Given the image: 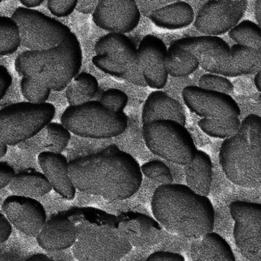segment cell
Returning <instances> with one entry per match:
<instances>
[{
  "label": "cell",
  "instance_id": "cell-4",
  "mask_svg": "<svg viewBox=\"0 0 261 261\" xmlns=\"http://www.w3.org/2000/svg\"><path fill=\"white\" fill-rule=\"evenodd\" d=\"M83 54L77 36L71 33L63 44L44 51L27 50L15 60L16 71L22 77L61 92L80 74Z\"/></svg>",
  "mask_w": 261,
  "mask_h": 261
},
{
  "label": "cell",
  "instance_id": "cell-32",
  "mask_svg": "<svg viewBox=\"0 0 261 261\" xmlns=\"http://www.w3.org/2000/svg\"><path fill=\"white\" fill-rule=\"evenodd\" d=\"M228 35L237 45L261 50V28L252 21L246 19L240 22Z\"/></svg>",
  "mask_w": 261,
  "mask_h": 261
},
{
  "label": "cell",
  "instance_id": "cell-28",
  "mask_svg": "<svg viewBox=\"0 0 261 261\" xmlns=\"http://www.w3.org/2000/svg\"><path fill=\"white\" fill-rule=\"evenodd\" d=\"M98 90L97 79L87 72H81L67 86L65 97L70 107H76L92 101Z\"/></svg>",
  "mask_w": 261,
  "mask_h": 261
},
{
  "label": "cell",
  "instance_id": "cell-31",
  "mask_svg": "<svg viewBox=\"0 0 261 261\" xmlns=\"http://www.w3.org/2000/svg\"><path fill=\"white\" fill-rule=\"evenodd\" d=\"M21 44L20 31L12 18L0 17V56L14 54Z\"/></svg>",
  "mask_w": 261,
  "mask_h": 261
},
{
  "label": "cell",
  "instance_id": "cell-45",
  "mask_svg": "<svg viewBox=\"0 0 261 261\" xmlns=\"http://www.w3.org/2000/svg\"><path fill=\"white\" fill-rule=\"evenodd\" d=\"M43 2H44V0H20V3L24 6V7L28 8V9L41 6Z\"/></svg>",
  "mask_w": 261,
  "mask_h": 261
},
{
  "label": "cell",
  "instance_id": "cell-6",
  "mask_svg": "<svg viewBox=\"0 0 261 261\" xmlns=\"http://www.w3.org/2000/svg\"><path fill=\"white\" fill-rule=\"evenodd\" d=\"M60 120L71 134L96 140L119 136L128 126L127 115L124 112H113L97 100L69 107Z\"/></svg>",
  "mask_w": 261,
  "mask_h": 261
},
{
  "label": "cell",
  "instance_id": "cell-16",
  "mask_svg": "<svg viewBox=\"0 0 261 261\" xmlns=\"http://www.w3.org/2000/svg\"><path fill=\"white\" fill-rule=\"evenodd\" d=\"M117 218L119 233L133 247L147 248L163 240V227L157 220L146 214L125 212Z\"/></svg>",
  "mask_w": 261,
  "mask_h": 261
},
{
  "label": "cell",
  "instance_id": "cell-35",
  "mask_svg": "<svg viewBox=\"0 0 261 261\" xmlns=\"http://www.w3.org/2000/svg\"><path fill=\"white\" fill-rule=\"evenodd\" d=\"M20 88L22 95L33 104H45L51 92L50 88L27 77H22Z\"/></svg>",
  "mask_w": 261,
  "mask_h": 261
},
{
  "label": "cell",
  "instance_id": "cell-11",
  "mask_svg": "<svg viewBox=\"0 0 261 261\" xmlns=\"http://www.w3.org/2000/svg\"><path fill=\"white\" fill-rule=\"evenodd\" d=\"M248 6L246 0H212L202 6L194 21V27L206 36L229 33L243 18Z\"/></svg>",
  "mask_w": 261,
  "mask_h": 261
},
{
  "label": "cell",
  "instance_id": "cell-17",
  "mask_svg": "<svg viewBox=\"0 0 261 261\" xmlns=\"http://www.w3.org/2000/svg\"><path fill=\"white\" fill-rule=\"evenodd\" d=\"M76 225L65 214H55L48 220L36 238L42 249L60 252L72 247L77 240Z\"/></svg>",
  "mask_w": 261,
  "mask_h": 261
},
{
  "label": "cell",
  "instance_id": "cell-44",
  "mask_svg": "<svg viewBox=\"0 0 261 261\" xmlns=\"http://www.w3.org/2000/svg\"><path fill=\"white\" fill-rule=\"evenodd\" d=\"M99 1L96 0H81L79 1L77 3V12L84 13V14H91L95 12L96 8L98 6Z\"/></svg>",
  "mask_w": 261,
  "mask_h": 261
},
{
  "label": "cell",
  "instance_id": "cell-12",
  "mask_svg": "<svg viewBox=\"0 0 261 261\" xmlns=\"http://www.w3.org/2000/svg\"><path fill=\"white\" fill-rule=\"evenodd\" d=\"M182 97L188 109L203 119H234L241 115L239 105L228 94L190 86L183 89Z\"/></svg>",
  "mask_w": 261,
  "mask_h": 261
},
{
  "label": "cell",
  "instance_id": "cell-49",
  "mask_svg": "<svg viewBox=\"0 0 261 261\" xmlns=\"http://www.w3.org/2000/svg\"><path fill=\"white\" fill-rule=\"evenodd\" d=\"M7 150H8V146L6 145V143L0 141V158L1 159L6 156Z\"/></svg>",
  "mask_w": 261,
  "mask_h": 261
},
{
  "label": "cell",
  "instance_id": "cell-39",
  "mask_svg": "<svg viewBox=\"0 0 261 261\" xmlns=\"http://www.w3.org/2000/svg\"><path fill=\"white\" fill-rule=\"evenodd\" d=\"M77 3V0H48L47 7L53 15L64 18L71 15Z\"/></svg>",
  "mask_w": 261,
  "mask_h": 261
},
{
  "label": "cell",
  "instance_id": "cell-19",
  "mask_svg": "<svg viewBox=\"0 0 261 261\" xmlns=\"http://www.w3.org/2000/svg\"><path fill=\"white\" fill-rule=\"evenodd\" d=\"M143 125L157 120H172L186 126L187 117L182 105L166 92L155 91L146 98L142 110Z\"/></svg>",
  "mask_w": 261,
  "mask_h": 261
},
{
  "label": "cell",
  "instance_id": "cell-23",
  "mask_svg": "<svg viewBox=\"0 0 261 261\" xmlns=\"http://www.w3.org/2000/svg\"><path fill=\"white\" fill-rule=\"evenodd\" d=\"M194 11L190 4L177 1L158 8L151 12L150 18L156 27L166 30H179L194 21Z\"/></svg>",
  "mask_w": 261,
  "mask_h": 261
},
{
  "label": "cell",
  "instance_id": "cell-36",
  "mask_svg": "<svg viewBox=\"0 0 261 261\" xmlns=\"http://www.w3.org/2000/svg\"><path fill=\"white\" fill-rule=\"evenodd\" d=\"M141 171L146 178L161 186L173 184V178L169 167L160 161H151L141 166Z\"/></svg>",
  "mask_w": 261,
  "mask_h": 261
},
{
  "label": "cell",
  "instance_id": "cell-20",
  "mask_svg": "<svg viewBox=\"0 0 261 261\" xmlns=\"http://www.w3.org/2000/svg\"><path fill=\"white\" fill-rule=\"evenodd\" d=\"M70 140L71 133L62 124L51 122L39 134L18 146L22 150L33 153L44 151L61 153L68 146Z\"/></svg>",
  "mask_w": 261,
  "mask_h": 261
},
{
  "label": "cell",
  "instance_id": "cell-30",
  "mask_svg": "<svg viewBox=\"0 0 261 261\" xmlns=\"http://www.w3.org/2000/svg\"><path fill=\"white\" fill-rule=\"evenodd\" d=\"M199 127L208 136L226 140L235 136L241 128L239 118L229 119H202L198 122Z\"/></svg>",
  "mask_w": 261,
  "mask_h": 261
},
{
  "label": "cell",
  "instance_id": "cell-42",
  "mask_svg": "<svg viewBox=\"0 0 261 261\" xmlns=\"http://www.w3.org/2000/svg\"><path fill=\"white\" fill-rule=\"evenodd\" d=\"M12 83V75L4 65H0V99L5 97Z\"/></svg>",
  "mask_w": 261,
  "mask_h": 261
},
{
  "label": "cell",
  "instance_id": "cell-8",
  "mask_svg": "<svg viewBox=\"0 0 261 261\" xmlns=\"http://www.w3.org/2000/svg\"><path fill=\"white\" fill-rule=\"evenodd\" d=\"M50 103L19 102L0 110V141L13 146L27 142L47 126L55 115Z\"/></svg>",
  "mask_w": 261,
  "mask_h": 261
},
{
  "label": "cell",
  "instance_id": "cell-3",
  "mask_svg": "<svg viewBox=\"0 0 261 261\" xmlns=\"http://www.w3.org/2000/svg\"><path fill=\"white\" fill-rule=\"evenodd\" d=\"M77 227L72 253L77 261H119L133 246L119 231L118 218L95 207H75L65 212Z\"/></svg>",
  "mask_w": 261,
  "mask_h": 261
},
{
  "label": "cell",
  "instance_id": "cell-10",
  "mask_svg": "<svg viewBox=\"0 0 261 261\" xmlns=\"http://www.w3.org/2000/svg\"><path fill=\"white\" fill-rule=\"evenodd\" d=\"M12 18L20 31L21 44L33 51L54 49L71 34L68 27L37 10L18 7Z\"/></svg>",
  "mask_w": 261,
  "mask_h": 261
},
{
  "label": "cell",
  "instance_id": "cell-48",
  "mask_svg": "<svg viewBox=\"0 0 261 261\" xmlns=\"http://www.w3.org/2000/svg\"><path fill=\"white\" fill-rule=\"evenodd\" d=\"M254 84H255L256 88L261 94V70L254 77Z\"/></svg>",
  "mask_w": 261,
  "mask_h": 261
},
{
  "label": "cell",
  "instance_id": "cell-14",
  "mask_svg": "<svg viewBox=\"0 0 261 261\" xmlns=\"http://www.w3.org/2000/svg\"><path fill=\"white\" fill-rule=\"evenodd\" d=\"M1 210L12 226L29 237H38L47 221L44 206L32 198L9 196L4 200Z\"/></svg>",
  "mask_w": 261,
  "mask_h": 261
},
{
  "label": "cell",
  "instance_id": "cell-41",
  "mask_svg": "<svg viewBox=\"0 0 261 261\" xmlns=\"http://www.w3.org/2000/svg\"><path fill=\"white\" fill-rule=\"evenodd\" d=\"M146 261H185V258L176 252H156L151 253Z\"/></svg>",
  "mask_w": 261,
  "mask_h": 261
},
{
  "label": "cell",
  "instance_id": "cell-47",
  "mask_svg": "<svg viewBox=\"0 0 261 261\" xmlns=\"http://www.w3.org/2000/svg\"><path fill=\"white\" fill-rule=\"evenodd\" d=\"M254 15H255L256 20L258 22V27L261 28V0L255 1Z\"/></svg>",
  "mask_w": 261,
  "mask_h": 261
},
{
  "label": "cell",
  "instance_id": "cell-24",
  "mask_svg": "<svg viewBox=\"0 0 261 261\" xmlns=\"http://www.w3.org/2000/svg\"><path fill=\"white\" fill-rule=\"evenodd\" d=\"M187 186L199 195L207 197L213 182V164L210 156L198 150L194 160L185 166Z\"/></svg>",
  "mask_w": 261,
  "mask_h": 261
},
{
  "label": "cell",
  "instance_id": "cell-13",
  "mask_svg": "<svg viewBox=\"0 0 261 261\" xmlns=\"http://www.w3.org/2000/svg\"><path fill=\"white\" fill-rule=\"evenodd\" d=\"M140 9L134 0H100L92 19L97 27L110 33H130L140 23Z\"/></svg>",
  "mask_w": 261,
  "mask_h": 261
},
{
  "label": "cell",
  "instance_id": "cell-46",
  "mask_svg": "<svg viewBox=\"0 0 261 261\" xmlns=\"http://www.w3.org/2000/svg\"><path fill=\"white\" fill-rule=\"evenodd\" d=\"M24 261H56L49 256L45 255L44 253H37L31 256L30 258H27Z\"/></svg>",
  "mask_w": 261,
  "mask_h": 261
},
{
  "label": "cell",
  "instance_id": "cell-25",
  "mask_svg": "<svg viewBox=\"0 0 261 261\" xmlns=\"http://www.w3.org/2000/svg\"><path fill=\"white\" fill-rule=\"evenodd\" d=\"M9 188L14 195L35 199L50 193L53 187L44 173L24 171L16 174Z\"/></svg>",
  "mask_w": 261,
  "mask_h": 261
},
{
  "label": "cell",
  "instance_id": "cell-2",
  "mask_svg": "<svg viewBox=\"0 0 261 261\" xmlns=\"http://www.w3.org/2000/svg\"><path fill=\"white\" fill-rule=\"evenodd\" d=\"M151 208L155 220L172 234L195 240L214 231L211 200L186 185L160 186L151 198Z\"/></svg>",
  "mask_w": 261,
  "mask_h": 261
},
{
  "label": "cell",
  "instance_id": "cell-29",
  "mask_svg": "<svg viewBox=\"0 0 261 261\" xmlns=\"http://www.w3.org/2000/svg\"><path fill=\"white\" fill-rule=\"evenodd\" d=\"M231 53L235 68L241 75H256L260 71L261 50L235 44Z\"/></svg>",
  "mask_w": 261,
  "mask_h": 261
},
{
  "label": "cell",
  "instance_id": "cell-50",
  "mask_svg": "<svg viewBox=\"0 0 261 261\" xmlns=\"http://www.w3.org/2000/svg\"><path fill=\"white\" fill-rule=\"evenodd\" d=\"M258 101H259V103L261 105V94H259V96H258Z\"/></svg>",
  "mask_w": 261,
  "mask_h": 261
},
{
  "label": "cell",
  "instance_id": "cell-9",
  "mask_svg": "<svg viewBox=\"0 0 261 261\" xmlns=\"http://www.w3.org/2000/svg\"><path fill=\"white\" fill-rule=\"evenodd\" d=\"M143 138L149 151L163 160L187 166L198 149L186 126L172 120H157L142 126Z\"/></svg>",
  "mask_w": 261,
  "mask_h": 261
},
{
  "label": "cell",
  "instance_id": "cell-40",
  "mask_svg": "<svg viewBox=\"0 0 261 261\" xmlns=\"http://www.w3.org/2000/svg\"><path fill=\"white\" fill-rule=\"evenodd\" d=\"M15 171L9 164L1 161L0 162V189L10 186L12 179L15 178Z\"/></svg>",
  "mask_w": 261,
  "mask_h": 261
},
{
  "label": "cell",
  "instance_id": "cell-26",
  "mask_svg": "<svg viewBox=\"0 0 261 261\" xmlns=\"http://www.w3.org/2000/svg\"><path fill=\"white\" fill-rule=\"evenodd\" d=\"M235 244L248 261H261V226L235 223Z\"/></svg>",
  "mask_w": 261,
  "mask_h": 261
},
{
  "label": "cell",
  "instance_id": "cell-18",
  "mask_svg": "<svg viewBox=\"0 0 261 261\" xmlns=\"http://www.w3.org/2000/svg\"><path fill=\"white\" fill-rule=\"evenodd\" d=\"M38 162L53 189L65 200H73L76 187L69 176V162L61 153L44 151L38 155Z\"/></svg>",
  "mask_w": 261,
  "mask_h": 261
},
{
  "label": "cell",
  "instance_id": "cell-37",
  "mask_svg": "<svg viewBox=\"0 0 261 261\" xmlns=\"http://www.w3.org/2000/svg\"><path fill=\"white\" fill-rule=\"evenodd\" d=\"M199 87L209 91L221 92L228 95L233 92L234 89V86L228 79L211 73L202 75L199 79Z\"/></svg>",
  "mask_w": 261,
  "mask_h": 261
},
{
  "label": "cell",
  "instance_id": "cell-34",
  "mask_svg": "<svg viewBox=\"0 0 261 261\" xmlns=\"http://www.w3.org/2000/svg\"><path fill=\"white\" fill-rule=\"evenodd\" d=\"M224 39L217 36H199V37H187L183 39H177L175 41L172 42L171 45H176L178 47L184 48L186 50H189L190 53L194 54H198L199 51L213 47L215 45H220Z\"/></svg>",
  "mask_w": 261,
  "mask_h": 261
},
{
  "label": "cell",
  "instance_id": "cell-15",
  "mask_svg": "<svg viewBox=\"0 0 261 261\" xmlns=\"http://www.w3.org/2000/svg\"><path fill=\"white\" fill-rule=\"evenodd\" d=\"M167 47L162 39L146 35L138 47L139 66L149 87L161 90L166 86L168 72L166 68Z\"/></svg>",
  "mask_w": 261,
  "mask_h": 261
},
{
  "label": "cell",
  "instance_id": "cell-7",
  "mask_svg": "<svg viewBox=\"0 0 261 261\" xmlns=\"http://www.w3.org/2000/svg\"><path fill=\"white\" fill-rule=\"evenodd\" d=\"M94 50L92 64L98 70L135 86H148L139 66L138 49L127 36L108 33L98 39Z\"/></svg>",
  "mask_w": 261,
  "mask_h": 261
},
{
  "label": "cell",
  "instance_id": "cell-43",
  "mask_svg": "<svg viewBox=\"0 0 261 261\" xmlns=\"http://www.w3.org/2000/svg\"><path fill=\"white\" fill-rule=\"evenodd\" d=\"M12 224L2 213H0V243L6 242L12 234Z\"/></svg>",
  "mask_w": 261,
  "mask_h": 261
},
{
  "label": "cell",
  "instance_id": "cell-1",
  "mask_svg": "<svg viewBox=\"0 0 261 261\" xmlns=\"http://www.w3.org/2000/svg\"><path fill=\"white\" fill-rule=\"evenodd\" d=\"M69 176L77 190L109 201L130 199L143 181L139 162L115 145L70 161Z\"/></svg>",
  "mask_w": 261,
  "mask_h": 261
},
{
  "label": "cell",
  "instance_id": "cell-21",
  "mask_svg": "<svg viewBox=\"0 0 261 261\" xmlns=\"http://www.w3.org/2000/svg\"><path fill=\"white\" fill-rule=\"evenodd\" d=\"M190 252L193 261H236L227 241L214 231L193 240Z\"/></svg>",
  "mask_w": 261,
  "mask_h": 261
},
{
  "label": "cell",
  "instance_id": "cell-5",
  "mask_svg": "<svg viewBox=\"0 0 261 261\" xmlns=\"http://www.w3.org/2000/svg\"><path fill=\"white\" fill-rule=\"evenodd\" d=\"M219 159L231 183L246 188L261 187V136L238 133L223 141Z\"/></svg>",
  "mask_w": 261,
  "mask_h": 261
},
{
  "label": "cell",
  "instance_id": "cell-33",
  "mask_svg": "<svg viewBox=\"0 0 261 261\" xmlns=\"http://www.w3.org/2000/svg\"><path fill=\"white\" fill-rule=\"evenodd\" d=\"M229 211L235 223L261 226V204L237 200L229 205Z\"/></svg>",
  "mask_w": 261,
  "mask_h": 261
},
{
  "label": "cell",
  "instance_id": "cell-38",
  "mask_svg": "<svg viewBox=\"0 0 261 261\" xmlns=\"http://www.w3.org/2000/svg\"><path fill=\"white\" fill-rule=\"evenodd\" d=\"M99 102L109 110L115 113H123L128 102L125 92L119 89H109L103 92Z\"/></svg>",
  "mask_w": 261,
  "mask_h": 261
},
{
  "label": "cell",
  "instance_id": "cell-27",
  "mask_svg": "<svg viewBox=\"0 0 261 261\" xmlns=\"http://www.w3.org/2000/svg\"><path fill=\"white\" fill-rule=\"evenodd\" d=\"M199 66V60L194 54L184 48L170 45L166 59L168 75L174 77H187L198 70Z\"/></svg>",
  "mask_w": 261,
  "mask_h": 261
},
{
  "label": "cell",
  "instance_id": "cell-22",
  "mask_svg": "<svg viewBox=\"0 0 261 261\" xmlns=\"http://www.w3.org/2000/svg\"><path fill=\"white\" fill-rule=\"evenodd\" d=\"M195 56L199 60V66L211 74L229 77H239L241 75L235 68L231 47L226 41L199 51Z\"/></svg>",
  "mask_w": 261,
  "mask_h": 261
}]
</instances>
